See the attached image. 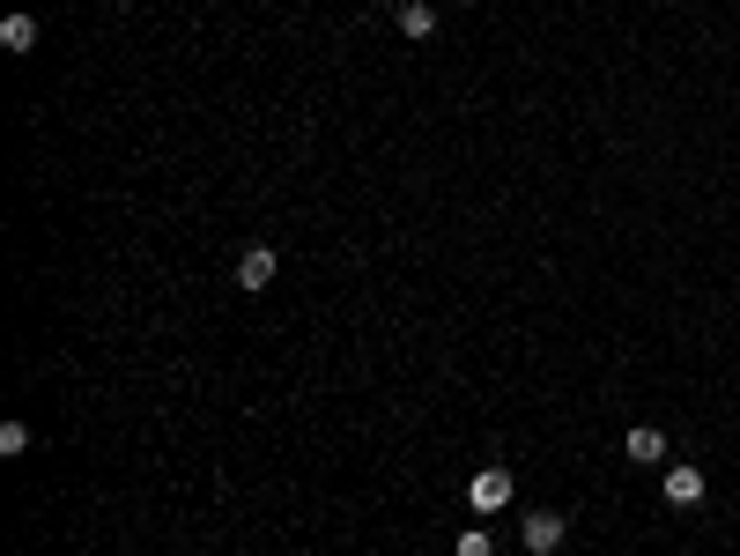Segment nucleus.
<instances>
[{
    "mask_svg": "<svg viewBox=\"0 0 740 556\" xmlns=\"http://www.w3.org/2000/svg\"><path fill=\"white\" fill-rule=\"evenodd\" d=\"M563 534H571V519H563V513H526V519H519L526 556H556V549H563Z\"/></svg>",
    "mask_w": 740,
    "mask_h": 556,
    "instance_id": "1",
    "label": "nucleus"
},
{
    "mask_svg": "<svg viewBox=\"0 0 740 556\" xmlns=\"http://www.w3.org/2000/svg\"><path fill=\"white\" fill-rule=\"evenodd\" d=\"M0 52H15V60L38 52V15H8V23H0Z\"/></svg>",
    "mask_w": 740,
    "mask_h": 556,
    "instance_id": "6",
    "label": "nucleus"
},
{
    "mask_svg": "<svg viewBox=\"0 0 740 556\" xmlns=\"http://www.w3.org/2000/svg\"><path fill=\"white\" fill-rule=\"evenodd\" d=\"M622 453H629L637 468H659V460H666V430L637 424V430H629V438H622Z\"/></svg>",
    "mask_w": 740,
    "mask_h": 556,
    "instance_id": "5",
    "label": "nucleus"
},
{
    "mask_svg": "<svg viewBox=\"0 0 740 556\" xmlns=\"http://www.w3.org/2000/svg\"><path fill=\"white\" fill-rule=\"evenodd\" d=\"M703 490H711V482H703L697 460H674V468H666V505H674V513H697Z\"/></svg>",
    "mask_w": 740,
    "mask_h": 556,
    "instance_id": "2",
    "label": "nucleus"
},
{
    "mask_svg": "<svg viewBox=\"0 0 740 556\" xmlns=\"http://www.w3.org/2000/svg\"><path fill=\"white\" fill-rule=\"evenodd\" d=\"M437 30V8L430 0H400V38H430Z\"/></svg>",
    "mask_w": 740,
    "mask_h": 556,
    "instance_id": "7",
    "label": "nucleus"
},
{
    "mask_svg": "<svg viewBox=\"0 0 740 556\" xmlns=\"http://www.w3.org/2000/svg\"><path fill=\"white\" fill-rule=\"evenodd\" d=\"M112 8H133V0H112Z\"/></svg>",
    "mask_w": 740,
    "mask_h": 556,
    "instance_id": "10",
    "label": "nucleus"
},
{
    "mask_svg": "<svg viewBox=\"0 0 740 556\" xmlns=\"http://www.w3.org/2000/svg\"><path fill=\"white\" fill-rule=\"evenodd\" d=\"M0 453H8V460L30 453V424H0Z\"/></svg>",
    "mask_w": 740,
    "mask_h": 556,
    "instance_id": "9",
    "label": "nucleus"
},
{
    "mask_svg": "<svg viewBox=\"0 0 740 556\" xmlns=\"http://www.w3.org/2000/svg\"><path fill=\"white\" fill-rule=\"evenodd\" d=\"M467 505H474V513H503V505H511V468H482L467 482Z\"/></svg>",
    "mask_w": 740,
    "mask_h": 556,
    "instance_id": "3",
    "label": "nucleus"
},
{
    "mask_svg": "<svg viewBox=\"0 0 740 556\" xmlns=\"http://www.w3.org/2000/svg\"><path fill=\"white\" fill-rule=\"evenodd\" d=\"M459 556H496L489 527H459Z\"/></svg>",
    "mask_w": 740,
    "mask_h": 556,
    "instance_id": "8",
    "label": "nucleus"
},
{
    "mask_svg": "<svg viewBox=\"0 0 740 556\" xmlns=\"http://www.w3.org/2000/svg\"><path fill=\"white\" fill-rule=\"evenodd\" d=\"M275 275H282V253H275V245H252V253L238 260V290H245V298H259Z\"/></svg>",
    "mask_w": 740,
    "mask_h": 556,
    "instance_id": "4",
    "label": "nucleus"
}]
</instances>
